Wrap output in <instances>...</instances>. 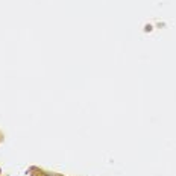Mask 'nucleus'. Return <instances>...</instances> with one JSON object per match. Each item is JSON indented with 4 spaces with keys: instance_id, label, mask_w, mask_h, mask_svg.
<instances>
[{
    "instance_id": "nucleus-1",
    "label": "nucleus",
    "mask_w": 176,
    "mask_h": 176,
    "mask_svg": "<svg viewBox=\"0 0 176 176\" xmlns=\"http://www.w3.org/2000/svg\"><path fill=\"white\" fill-rule=\"evenodd\" d=\"M46 176H52V175H46Z\"/></svg>"
}]
</instances>
